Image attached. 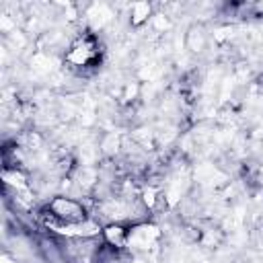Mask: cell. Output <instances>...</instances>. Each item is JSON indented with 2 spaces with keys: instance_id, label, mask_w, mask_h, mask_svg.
<instances>
[{
  "instance_id": "cell-1",
  "label": "cell",
  "mask_w": 263,
  "mask_h": 263,
  "mask_svg": "<svg viewBox=\"0 0 263 263\" xmlns=\"http://www.w3.org/2000/svg\"><path fill=\"white\" fill-rule=\"evenodd\" d=\"M45 214H49L47 226H51L54 230H60L64 226L81 224V222L89 220L87 210L83 208V204H78L76 200H70V198H62V195L54 198L47 204Z\"/></svg>"
},
{
  "instance_id": "cell-2",
  "label": "cell",
  "mask_w": 263,
  "mask_h": 263,
  "mask_svg": "<svg viewBox=\"0 0 263 263\" xmlns=\"http://www.w3.org/2000/svg\"><path fill=\"white\" fill-rule=\"evenodd\" d=\"M97 56H99L97 41H95L91 35H87V37H83V39H78V41L70 47V51L66 54V60H68L72 66H76V68H87V66H93V64H95Z\"/></svg>"
},
{
  "instance_id": "cell-3",
  "label": "cell",
  "mask_w": 263,
  "mask_h": 263,
  "mask_svg": "<svg viewBox=\"0 0 263 263\" xmlns=\"http://www.w3.org/2000/svg\"><path fill=\"white\" fill-rule=\"evenodd\" d=\"M156 239H159V228L152 226V224H136L129 228L127 234V245L140 249V251H148L154 247Z\"/></svg>"
},
{
  "instance_id": "cell-4",
  "label": "cell",
  "mask_w": 263,
  "mask_h": 263,
  "mask_svg": "<svg viewBox=\"0 0 263 263\" xmlns=\"http://www.w3.org/2000/svg\"><path fill=\"white\" fill-rule=\"evenodd\" d=\"M127 234H129V230L123 228L121 224H109V226L103 228L105 241H107V245L113 247V249H119V247L127 245Z\"/></svg>"
},
{
  "instance_id": "cell-5",
  "label": "cell",
  "mask_w": 263,
  "mask_h": 263,
  "mask_svg": "<svg viewBox=\"0 0 263 263\" xmlns=\"http://www.w3.org/2000/svg\"><path fill=\"white\" fill-rule=\"evenodd\" d=\"M150 13H152V7L148 3H134L129 9V23L134 25V27H138V25L148 21Z\"/></svg>"
},
{
  "instance_id": "cell-6",
  "label": "cell",
  "mask_w": 263,
  "mask_h": 263,
  "mask_svg": "<svg viewBox=\"0 0 263 263\" xmlns=\"http://www.w3.org/2000/svg\"><path fill=\"white\" fill-rule=\"evenodd\" d=\"M187 45L193 51H202V47H204V33L198 31V29H191V33L187 35Z\"/></svg>"
},
{
  "instance_id": "cell-7",
  "label": "cell",
  "mask_w": 263,
  "mask_h": 263,
  "mask_svg": "<svg viewBox=\"0 0 263 263\" xmlns=\"http://www.w3.org/2000/svg\"><path fill=\"white\" fill-rule=\"evenodd\" d=\"M142 200H144V204H146L148 208H154V204H156V191H154L152 187H148V189L142 193Z\"/></svg>"
}]
</instances>
